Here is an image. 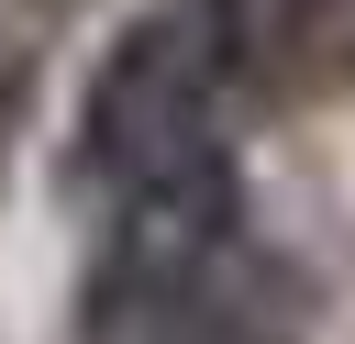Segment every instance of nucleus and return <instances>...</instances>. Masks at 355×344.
Listing matches in <instances>:
<instances>
[{
	"label": "nucleus",
	"instance_id": "f257e3e1",
	"mask_svg": "<svg viewBox=\"0 0 355 344\" xmlns=\"http://www.w3.org/2000/svg\"><path fill=\"white\" fill-rule=\"evenodd\" d=\"M222 89L311 111L355 89V0H189Z\"/></svg>",
	"mask_w": 355,
	"mask_h": 344
}]
</instances>
